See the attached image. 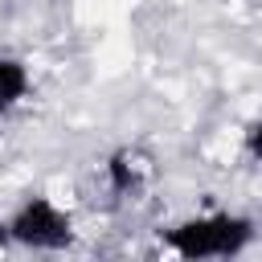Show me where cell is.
I'll return each mask as SVG.
<instances>
[{
	"instance_id": "cell-5",
	"label": "cell",
	"mask_w": 262,
	"mask_h": 262,
	"mask_svg": "<svg viewBox=\"0 0 262 262\" xmlns=\"http://www.w3.org/2000/svg\"><path fill=\"white\" fill-rule=\"evenodd\" d=\"M246 156L262 164V115H258V119L246 127Z\"/></svg>"
},
{
	"instance_id": "cell-4",
	"label": "cell",
	"mask_w": 262,
	"mask_h": 262,
	"mask_svg": "<svg viewBox=\"0 0 262 262\" xmlns=\"http://www.w3.org/2000/svg\"><path fill=\"white\" fill-rule=\"evenodd\" d=\"M29 98V66L20 57L0 53V115H12Z\"/></svg>"
},
{
	"instance_id": "cell-2",
	"label": "cell",
	"mask_w": 262,
	"mask_h": 262,
	"mask_svg": "<svg viewBox=\"0 0 262 262\" xmlns=\"http://www.w3.org/2000/svg\"><path fill=\"white\" fill-rule=\"evenodd\" d=\"M74 217L49 201V196H25L12 217L0 225V242H12V246H25V250H45V254H57V250H70L74 246Z\"/></svg>"
},
{
	"instance_id": "cell-1",
	"label": "cell",
	"mask_w": 262,
	"mask_h": 262,
	"mask_svg": "<svg viewBox=\"0 0 262 262\" xmlns=\"http://www.w3.org/2000/svg\"><path fill=\"white\" fill-rule=\"evenodd\" d=\"M254 242V221L242 213H196L160 229V246L180 262H229Z\"/></svg>"
},
{
	"instance_id": "cell-3",
	"label": "cell",
	"mask_w": 262,
	"mask_h": 262,
	"mask_svg": "<svg viewBox=\"0 0 262 262\" xmlns=\"http://www.w3.org/2000/svg\"><path fill=\"white\" fill-rule=\"evenodd\" d=\"M143 176H147V160L139 151H131V147H123V151H115L106 160V180H111L115 192H139Z\"/></svg>"
}]
</instances>
